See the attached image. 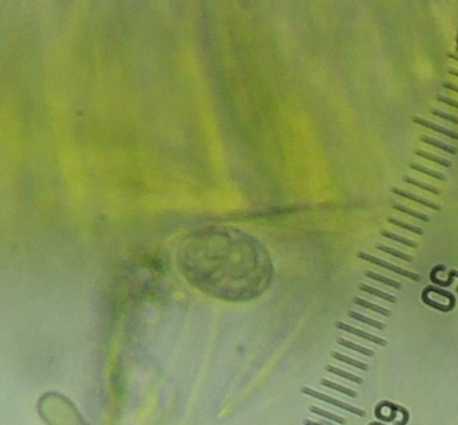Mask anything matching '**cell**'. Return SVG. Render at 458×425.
I'll list each match as a JSON object with an SVG mask.
<instances>
[{"label": "cell", "instance_id": "obj_1", "mask_svg": "<svg viewBox=\"0 0 458 425\" xmlns=\"http://www.w3.org/2000/svg\"><path fill=\"white\" fill-rule=\"evenodd\" d=\"M177 264L187 282L200 291L230 302L263 295L275 275L264 244L227 226L190 232L180 243Z\"/></svg>", "mask_w": 458, "mask_h": 425}, {"label": "cell", "instance_id": "obj_2", "mask_svg": "<svg viewBox=\"0 0 458 425\" xmlns=\"http://www.w3.org/2000/svg\"><path fill=\"white\" fill-rule=\"evenodd\" d=\"M302 390V393L307 394L310 397H313V399L319 400V401H323V403H327V404L333 405V406H336V408H340V409H344L350 412V413H353V415L359 416V417H365L366 412L363 409H360V408H356L354 405L351 404H346L343 401H340V400H336L331 397V396H328V394L320 393L318 390H313V389L308 388V386H302L300 388Z\"/></svg>", "mask_w": 458, "mask_h": 425}, {"label": "cell", "instance_id": "obj_3", "mask_svg": "<svg viewBox=\"0 0 458 425\" xmlns=\"http://www.w3.org/2000/svg\"><path fill=\"white\" fill-rule=\"evenodd\" d=\"M356 255H358V257L362 259V260L371 263V264H375V266H378V267L385 268V270L390 271V273L398 274V275H401V276L412 279V280H414V282H419V280H421V276H419L418 274L413 273V271H407V270H403V268L399 267V266H396V264H393V263L382 260V259H379V257L373 256V255H370V254H366V252L359 251Z\"/></svg>", "mask_w": 458, "mask_h": 425}, {"label": "cell", "instance_id": "obj_4", "mask_svg": "<svg viewBox=\"0 0 458 425\" xmlns=\"http://www.w3.org/2000/svg\"><path fill=\"white\" fill-rule=\"evenodd\" d=\"M336 327H338L339 330L350 333V334L359 337V338H363L366 341L373 342L375 345H379V346H386V345H387V342H386V340H383V338L373 336V334L366 333V331L363 330H359V329H356V327H354V326L351 325H347V323H344V322H336Z\"/></svg>", "mask_w": 458, "mask_h": 425}, {"label": "cell", "instance_id": "obj_5", "mask_svg": "<svg viewBox=\"0 0 458 425\" xmlns=\"http://www.w3.org/2000/svg\"><path fill=\"white\" fill-rule=\"evenodd\" d=\"M391 192H393L394 194L401 196V197H405V199H407V200H412V201H414V203H418V204L423 205V207H426V208H430V210L441 211V207L436 204V203H433V201H430V200L423 199V197H421V196H416V194L412 193V192H409V191H403V189L393 187V188H391Z\"/></svg>", "mask_w": 458, "mask_h": 425}, {"label": "cell", "instance_id": "obj_6", "mask_svg": "<svg viewBox=\"0 0 458 425\" xmlns=\"http://www.w3.org/2000/svg\"><path fill=\"white\" fill-rule=\"evenodd\" d=\"M413 122L416 124V125L422 126V128H427V129H432L433 131H437V133H441L443 136L449 137V138H452V140H457L458 141V133L454 130H450V129H446V128H443L441 125H437V124H434L432 121H427L425 118H421V117H413Z\"/></svg>", "mask_w": 458, "mask_h": 425}, {"label": "cell", "instance_id": "obj_7", "mask_svg": "<svg viewBox=\"0 0 458 425\" xmlns=\"http://www.w3.org/2000/svg\"><path fill=\"white\" fill-rule=\"evenodd\" d=\"M445 270H446V267H445L443 264H438V266H436V267L432 270V273H430V280H432L433 283L436 284V286H439V287H449V286H452V284H453L456 270L449 271L448 279H446V280H441V279L437 278L438 271H445Z\"/></svg>", "mask_w": 458, "mask_h": 425}, {"label": "cell", "instance_id": "obj_8", "mask_svg": "<svg viewBox=\"0 0 458 425\" xmlns=\"http://www.w3.org/2000/svg\"><path fill=\"white\" fill-rule=\"evenodd\" d=\"M419 138H421L422 142H425V144L430 145V147L438 148V149H441V150H443L445 153H450V154H457L458 153V149L456 147H453V145H448V144L438 141L436 138L426 136V134H422V136H419Z\"/></svg>", "mask_w": 458, "mask_h": 425}, {"label": "cell", "instance_id": "obj_9", "mask_svg": "<svg viewBox=\"0 0 458 425\" xmlns=\"http://www.w3.org/2000/svg\"><path fill=\"white\" fill-rule=\"evenodd\" d=\"M359 290H360V291H363V293H366V294L378 297V298L386 300V302H390V303H396V298L394 297V295L389 294V293H385V291H380V290L375 289V287H371V286H369V284L360 283L359 284Z\"/></svg>", "mask_w": 458, "mask_h": 425}, {"label": "cell", "instance_id": "obj_10", "mask_svg": "<svg viewBox=\"0 0 458 425\" xmlns=\"http://www.w3.org/2000/svg\"><path fill=\"white\" fill-rule=\"evenodd\" d=\"M354 303L356 304V306L363 307V309L371 310V311H374V313H378V314L383 315V317H390L391 315V311L389 309H385V307H382L379 304L371 303L369 300L362 299V298H354Z\"/></svg>", "mask_w": 458, "mask_h": 425}, {"label": "cell", "instance_id": "obj_11", "mask_svg": "<svg viewBox=\"0 0 458 425\" xmlns=\"http://www.w3.org/2000/svg\"><path fill=\"white\" fill-rule=\"evenodd\" d=\"M331 357H333V360H336V361L347 363V365H350V366L358 367V369H360V370H365V372L366 370H369V365H367V363L360 362V361H358V360H354V358H351V357H347V356H344V354H342V353L331 352Z\"/></svg>", "mask_w": 458, "mask_h": 425}, {"label": "cell", "instance_id": "obj_12", "mask_svg": "<svg viewBox=\"0 0 458 425\" xmlns=\"http://www.w3.org/2000/svg\"><path fill=\"white\" fill-rule=\"evenodd\" d=\"M349 317L351 319L358 320V322H362V323H365V325H369L371 327H375V329H378V330H385L386 326L379 322V320H375L371 319L369 317H366V315L360 314V313H356V311H349Z\"/></svg>", "mask_w": 458, "mask_h": 425}, {"label": "cell", "instance_id": "obj_13", "mask_svg": "<svg viewBox=\"0 0 458 425\" xmlns=\"http://www.w3.org/2000/svg\"><path fill=\"white\" fill-rule=\"evenodd\" d=\"M366 278H370L375 280V282H379L382 284H386V286H390L393 289L396 290H401L402 289V284L399 282H396V280H393V279L387 278V276H383V275H380V274H376L374 271H366L365 273Z\"/></svg>", "mask_w": 458, "mask_h": 425}, {"label": "cell", "instance_id": "obj_14", "mask_svg": "<svg viewBox=\"0 0 458 425\" xmlns=\"http://www.w3.org/2000/svg\"><path fill=\"white\" fill-rule=\"evenodd\" d=\"M380 235H382L383 237H386V239H389V240L399 243V244L410 247V248H416V247H418V244H416L414 240H410V239H407V237H403V236H401V235H398V234L387 231V230H382V231H380Z\"/></svg>", "mask_w": 458, "mask_h": 425}, {"label": "cell", "instance_id": "obj_15", "mask_svg": "<svg viewBox=\"0 0 458 425\" xmlns=\"http://www.w3.org/2000/svg\"><path fill=\"white\" fill-rule=\"evenodd\" d=\"M414 154L418 156V157L422 158H426V160H430L434 164H438V165H441V167H445V168H452V163L446 160V158L439 157V156H436V154H433V153L425 152V150H421V149H416L414 150Z\"/></svg>", "mask_w": 458, "mask_h": 425}, {"label": "cell", "instance_id": "obj_16", "mask_svg": "<svg viewBox=\"0 0 458 425\" xmlns=\"http://www.w3.org/2000/svg\"><path fill=\"white\" fill-rule=\"evenodd\" d=\"M336 342H338L340 346L347 347V349H350V350H354V352H356V353H360V354L367 356V357H374V352H373V350H370V349H367V347H365V346H360V345H358V343L347 341V340H344V338H338Z\"/></svg>", "mask_w": 458, "mask_h": 425}, {"label": "cell", "instance_id": "obj_17", "mask_svg": "<svg viewBox=\"0 0 458 425\" xmlns=\"http://www.w3.org/2000/svg\"><path fill=\"white\" fill-rule=\"evenodd\" d=\"M320 385L326 386V388L333 389V390H336V392H339V393L344 394V396H349V397H353V399H355V397L358 396V393H356L355 390H353V389L346 388V386H343V385H339V383H336V382H333V381L326 380V378L320 380Z\"/></svg>", "mask_w": 458, "mask_h": 425}, {"label": "cell", "instance_id": "obj_18", "mask_svg": "<svg viewBox=\"0 0 458 425\" xmlns=\"http://www.w3.org/2000/svg\"><path fill=\"white\" fill-rule=\"evenodd\" d=\"M308 409H310L311 413H315V415L320 416V417H324V419H327V420L335 421V423H338V424H340V425L346 424V419H344V417H340V416H338V415H333V413H331V412L322 409V408H319V406L311 405Z\"/></svg>", "mask_w": 458, "mask_h": 425}, {"label": "cell", "instance_id": "obj_19", "mask_svg": "<svg viewBox=\"0 0 458 425\" xmlns=\"http://www.w3.org/2000/svg\"><path fill=\"white\" fill-rule=\"evenodd\" d=\"M326 370H327L328 373H333V374H335V376H339V377L346 378V380H350V381H353V382L358 383V385L363 383V380H362V377H359V376H355V374H353V373L344 372V370H342V369L333 366V365H327V366H326Z\"/></svg>", "mask_w": 458, "mask_h": 425}, {"label": "cell", "instance_id": "obj_20", "mask_svg": "<svg viewBox=\"0 0 458 425\" xmlns=\"http://www.w3.org/2000/svg\"><path fill=\"white\" fill-rule=\"evenodd\" d=\"M393 208H394L396 211H399V212H402V213H406V215L412 216V217H414V219H418V220L426 221V223L430 221V217L425 215V213H422V212H419V211L412 210V208L405 207V205L398 204V203H394V204H393Z\"/></svg>", "mask_w": 458, "mask_h": 425}, {"label": "cell", "instance_id": "obj_21", "mask_svg": "<svg viewBox=\"0 0 458 425\" xmlns=\"http://www.w3.org/2000/svg\"><path fill=\"white\" fill-rule=\"evenodd\" d=\"M376 250H378V251L386 252V254H389V255H391V256L398 257V259H401V260H403V262L412 263L413 260H414V257H413L412 255H409V254H403V252L398 251V250H394V248H391V247L385 246V244H378V246H376Z\"/></svg>", "mask_w": 458, "mask_h": 425}, {"label": "cell", "instance_id": "obj_22", "mask_svg": "<svg viewBox=\"0 0 458 425\" xmlns=\"http://www.w3.org/2000/svg\"><path fill=\"white\" fill-rule=\"evenodd\" d=\"M402 180H403L405 183L410 184V185H414V187H416V188L425 189V191H427V192H430V193H433V194H439V193H441V191H439L438 188H436V187H433V185H429V184L422 183V181H419V180L413 179V177H410V176H403V179H402Z\"/></svg>", "mask_w": 458, "mask_h": 425}, {"label": "cell", "instance_id": "obj_23", "mask_svg": "<svg viewBox=\"0 0 458 425\" xmlns=\"http://www.w3.org/2000/svg\"><path fill=\"white\" fill-rule=\"evenodd\" d=\"M410 169L413 170H418V172H421L422 174H426V176H430L433 179H437V180H446V176L443 173H439V172H436V170H433L430 168H426V167H423V165H419V164H414L412 163L410 165Z\"/></svg>", "mask_w": 458, "mask_h": 425}, {"label": "cell", "instance_id": "obj_24", "mask_svg": "<svg viewBox=\"0 0 458 425\" xmlns=\"http://www.w3.org/2000/svg\"><path fill=\"white\" fill-rule=\"evenodd\" d=\"M387 221H389L390 224H393V226L399 227V228H402V230H406V231H409V232H413V234H416V235H422V234H423V231H422L419 227H414V226H412V224H409V223H405V221L399 220V219H396V217H389Z\"/></svg>", "mask_w": 458, "mask_h": 425}, {"label": "cell", "instance_id": "obj_25", "mask_svg": "<svg viewBox=\"0 0 458 425\" xmlns=\"http://www.w3.org/2000/svg\"><path fill=\"white\" fill-rule=\"evenodd\" d=\"M422 302H423L425 304H427V306L433 307V309L442 311V313H448V311H452V310L454 309V307H452L450 304H441V303H438V302H436V300L430 299V298L427 297L426 293H423V291H422Z\"/></svg>", "mask_w": 458, "mask_h": 425}, {"label": "cell", "instance_id": "obj_26", "mask_svg": "<svg viewBox=\"0 0 458 425\" xmlns=\"http://www.w3.org/2000/svg\"><path fill=\"white\" fill-rule=\"evenodd\" d=\"M423 293H426V294H429V293H434V294L445 297V298H448V299L450 300V303L453 304V306H456V298H454V295L452 294V293L446 291V290L438 289V287H436V286H427V287H425V290H423Z\"/></svg>", "mask_w": 458, "mask_h": 425}, {"label": "cell", "instance_id": "obj_27", "mask_svg": "<svg viewBox=\"0 0 458 425\" xmlns=\"http://www.w3.org/2000/svg\"><path fill=\"white\" fill-rule=\"evenodd\" d=\"M432 114L436 117H439V118H442L445 121L452 122L454 125H458V117L453 116V114H449L446 111L439 110V109H432Z\"/></svg>", "mask_w": 458, "mask_h": 425}, {"label": "cell", "instance_id": "obj_28", "mask_svg": "<svg viewBox=\"0 0 458 425\" xmlns=\"http://www.w3.org/2000/svg\"><path fill=\"white\" fill-rule=\"evenodd\" d=\"M436 100H437L438 102H441V104H445V105L452 106V107H454V109H458V101L453 100V98H449V97H446V95L438 94L437 97H436Z\"/></svg>", "mask_w": 458, "mask_h": 425}, {"label": "cell", "instance_id": "obj_29", "mask_svg": "<svg viewBox=\"0 0 458 425\" xmlns=\"http://www.w3.org/2000/svg\"><path fill=\"white\" fill-rule=\"evenodd\" d=\"M442 87L443 89L450 90V91H454V93H458V86L457 85L452 84V82H443Z\"/></svg>", "mask_w": 458, "mask_h": 425}, {"label": "cell", "instance_id": "obj_30", "mask_svg": "<svg viewBox=\"0 0 458 425\" xmlns=\"http://www.w3.org/2000/svg\"><path fill=\"white\" fill-rule=\"evenodd\" d=\"M448 73L450 74V75H454V77H457V78H458V70H456V68L449 67L448 68Z\"/></svg>", "mask_w": 458, "mask_h": 425}, {"label": "cell", "instance_id": "obj_31", "mask_svg": "<svg viewBox=\"0 0 458 425\" xmlns=\"http://www.w3.org/2000/svg\"><path fill=\"white\" fill-rule=\"evenodd\" d=\"M304 425H324V424H320V423H315V421H311V420H304Z\"/></svg>", "mask_w": 458, "mask_h": 425}, {"label": "cell", "instance_id": "obj_32", "mask_svg": "<svg viewBox=\"0 0 458 425\" xmlns=\"http://www.w3.org/2000/svg\"><path fill=\"white\" fill-rule=\"evenodd\" d=\"M448 57H449V58H452V59H454V61H457V62H458V55H456V54H452V53H448Z\"/></svg>", "mask_w": 458, "mask_h": 425}, {"label": "cell", "instance_id": "obj_33", "mask_svg": "<svg viewBox=\"0 0 458 425\" xmlns=\"http://www.w3.org/2000/svg\"><path fill=\"white\" fill-rule=\"evenodd\" d=\"M456 276L458 278V271H456ZM457 293H458V286H457Z\"/></svg>", "mask_w": 458, "mask_h": 425}, {"label": "cell", "instance_id": "obj_34", "mask_svg": "<svg viewBox=\"0 0 458 425\" xmlns=\"http://www.w3.org/2000/svg\"><path fill=\"white\" fill-rule=\"evenodd\" d=\"M457 46H458V38H457ZM458 48V47H457Z\"/></svg>", "mask_w": 458, "mask_h": 425}]
</instances>
